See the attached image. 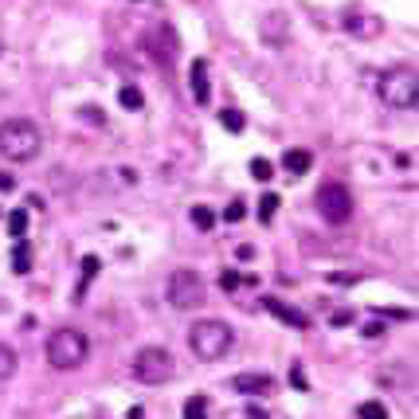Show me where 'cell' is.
Returning <instances> with one entry per match:
<instances>
[{"mask_svg":"<svg viewBox=\"0 0 419 419\" xmlns=\"http://www.w3.org/2000/svg\"><path fill=\"white\" fill-rule=\"evenodd\" d=\"M279 204H282V200L274 196V192H267V196L259 200V220L270 223V220H274V212H279Z\"/></svg>","mask_w":419,"mask_h":419,"instance_id":"18","label":"cell"},{"mask_svg":"<svg viewBox=\"0 0 419 419\" xmlns=\"http://www.w3.org/2000/svg\"><path fill=\"white\" fill-rule=\"evenodd\" d=\"M263 40H267L270 47H282V43H286V16H282V12H270L267 20H263Z\"/></svg>","mask_w":419,"mask_h":419,"instance_id":"13","label":"cell"},{"mask_svg":"<svg viewBox=\"0 0 419 419\" xmlns=\"http://www.w3.org/2000/svg\"><path fill=\"white\" fill-rule=\"evenodd\" d=\"M184 419H208V404H204V396H192L189 404H184Z\"/></svg>","mask_w":419,"mask_h":419,"instance_id":"22","label":"cell"},{"mask_svg":"<svg viewBox=\"0 0 419 419\" xmlns=\"http://www.w3.org/2000/svg\"><path fill=\"white\" fill-rule=\"evenodd\" d=\"M380 102L392 106V110H411L419 102V79L411 67H396V71H384L380 75Z\"/></svg>","mask_w":419,"mask_h":419,"instance_id":"4","label":"cell"},{"mask_svg":"<svg viewBox=\"0 0 419 419\" xmlns=\"http://www.w3.org/2000/svg\"><path fill=\"white\" fill-rule=\"evenodd\" d=\"M12 372H16V353L8 345H0V380H8Z\"/></svg>","mask_w":419,"mask_h":419,"instance_id":"23","label":"cell"},{"mask_svg":"<svg viewBox=\"0 0 419 419\" xmlns=\"http://www.w3.org/2000/svg\"><path fill=\"white\" fill-rule=\"evenodd\" d=\"M12 184H16V177H8V172H0V192H8Z\"/></svg>","mask_w":419,"mask_h":419,"instance_id":"30","label":"cell"},{"mask_svg":"<svg viewBox=\"0 0 419 419\" xmlns=\"http://www.w3.org/2000/svg\"><path fill=\"white\" fill-rule=\"evenodd\" d=\"M220 122H223V130H231V133H240L243 126H247V118H243L235 106H228V110H220Z\"/></svg>","mask_w":419,"mask_h":419,"instance_id":"16","label":"cell"},{"mask_svg":"<svg viewBox=\"0 0 419 419\" xmlns=\"http://www.w3.org/2000/svg\"><path fill=\"white\" fill-rule=\"evenodd\" d=\"M94 274H98V259H94V255H87V259H82V286L75 290V298H79L82 290H87V282L94 279Z\"/></svg>","mask_w":419,"mask_h":419,"instance_id":"25","label":"cell"},{"mask_svg":"<svg viewBox=\"0 0 419 419\" xmlns=\"http://www.w3.org/2000/svg\"><path fill=\"white\" fill-rule=\"evenodd\" d=\"M235 392H243V396H267V392H274V376H267V372H240L235 376Z\"/></svg>","mask_w":419,"mask_h":419,"instance_id":"10","label":"cell"},{"mask_svg":"<svg viewBox=\"0 0 419 419\" xmlns=\"http://www.w3.org/2000/svg\"><path fill=\"white\" fill-rule=\"evenodd\" d=\"M263 309H267L270 318H279L282 325H290V330H306V325H309V318H306V314H302L298 306L282 302V298H263Z\"/></svg>","mask_w":419,"mask_h":419,"instance_id":"9","label":"cell"},{"mask_svg":"<svg viewBox=\"0 0 419 419\" xmlns=\"http://www.w3.org/2000/svg\"><path fill=\"white\" fill-rule=\"evenodd\" d=\"M290 384H294V388H302V392L309 388V384H306V372H302V365H294V369H290Z\"/></svg>","mask_w":419,"mask_h":419,"instance_id":"28","label":"cell"},{"mask_svg":"<svg viewBox=\"0 0 419 419\" xmlns=\"http://www.w3.org/2000/svg\"><path fill=\"white\" fill-rule=\"evenodd\" d=\"M243 216H247V208H243V200H231L228 208H223V220H228V223H240Z\"/></svg>","mask_w":419,"mask_h":419,"instance_id":"26","label":"cell"},{"mask_svg":"<svg viewBox=\"0 0 419 419\" xmlns=\"http://www.w3.org/2000/svg\"><path fill=\"white\" fill-rule=\"evenodd\" d=\"M309 165H314V153H309V149H286V153H282V169L294 172V177H302Z\"/></svg>","mask_w":419,"mask_h":419,"instance_id":"14","label":"cell"},{"mask_svg":"<svg viewBox=\"0 0 419 419\" xmlns=\"http://www.w3.org/2000/svg\"><path fill=\"white\" fill-rule=\"evenodd\" d=\"M165 298L172 309H196L204 306V279L196 270H172L165 282Z\"/></svg>","mask_w":419,"mask_h":419,"instance_id":"6","label":"cell"},{"mask_svg":"<svg viewBox=\"0 0 419 419\" xmlns=\"http://www.w3.org/2000/svg\"><path fill=\"white\" fill-rule=\"evenodd\" d=\"M318 212L325 216L330 223H349L353 220V192L345 184H321L318 189Z\"/></svg>","mask_w":419,"mask_h":419,"instance_id":"7","label":"cell"},{"mask_svg":"<svg viewBox=\"0 0 419 419\" xmlns=\"http://www.w3.org/2000/svg\"><path fill=\"white\" fill-rule=\"evenodd\" d=\"M40 149H43V133L36 130V122H28V118L0 122V157L24 165V161L40 157Z\"/></svg>","mask_w":419,"mask_h":419,"instance_id":"1","label":"cell"},{"mask_svg":"<svg viewBox=\"0 0 419 419\" xmlns=\"http://www.w3.org/2000/svg\"><path fill=\"white\" fill-rule=\"evenodd\" d=\"M189 216H192V223H196L200 231H208L212 223H216V216H212V208H204V204H196V208H192Z\"/></svg>","mask_w":419,"mask_h":419,"instance_id":"21","label":"cell"},{"mask_svg":"<svg viewBox=\"0 0 419 419\" xmlns=\"http://www.w3.org/2000/svg\"><path fill=\"white\" fill-rule=\"evenodd\" d=\"M87 357H90L87 333H79V330H55L47 337V365H51V369L71 372V369H79Z\"/></svg>","mask_w":419,"mask_h":419,"instance_id":"3","label":"cell"},{"mask_svg":"<svg viewBox=\"0 0 419 419\" xmlns=\"http://www.w3.org/2000/svg\"><path fill=\"white\" fill-rule=\"evenodd\" d=\"M251 177H255V180H270V177H274V165H270L267 157H255V161H251Z\"/></svg>","mask_w":419,"mask_h":419,"instance_id":"24","label":"cell"},{"mask_svg":"<svg viewBox=\"0 0 419 419\" xmlns=\"http://www.w3.org/2000/svg\"><path fill=\"white\" fill-rule=\"evenodd\" d=\"M247 419H267V416H263L259 408H251V411H247Z\"/></svg>","mask_w":419,"mask_h":419,"instance_id":"31","label":"cell"},{"mask_svg":"<svg viewBox=\"0 0 419 419\" xmlns=\"http://www.w3.org/2000/svg\"><path fill=\"white\" fill-rule=\"evenodd\" d=\"M118 102L126 106V110H141V102H145V98H141L138 87H122V90H118Z\"/></svg>","mask_w":419,"mask_h":419,"instance_id":"17","label":"cell"},{"mask_svg":"<svg viewBox=\"0 0 419 419\" xmlns=\"http://www.w3.org/2000/svg\"><path fill=\"white\" fill-rule=\"evenodd\" d=\"M330 321H333V325H349V321H353V309H337Z\"/></svg>","mask_w":419,"mask_h":419,"instance_id":"29","label":"cell"},{"mask_svg":"<svg viewBox=\"0 0 419 419\" xmlns=\"http://www.w3.org/2000/svg\"><path fill=\"white\" fill-rule=\"evenodd\" d=\"M145 43H153V55H157V63L161 67H165V63L172 59V55H177V36H172L169 28H157V31H149V36H145Z\"/></svg>","mask_w":419,"mask_h":419,"instance_id":"11","label":"cell"},{"mask_svg":"<svg viewBox=\"0 0 419 419\" xmlns=\"http://www.w3.org/2000/svg\"><path fill=\"white\" fill-rule=\"evenodd\" d=\"M220 286L231 294V290H240V286H243V279L235 274V270H223V274H220Z\"/></svg>","mask_w":419,"mask_h":419,"instance_id":"27","label":"cell"},{"mask_svg":"<svg viewBox=\"0 0 419 419\" xmlns=\"http://www.w3.org/2000/svg\"><path fill=\"white\" fill-rule=\"evenodd\" d=\"M189 82H192V102H196V106H204V102L212 98V87H208V67H204V59H192Z\"/></svg>","mask_w":419,"mask_h":419,"instance_id":"12","label":"cell"},{"mask_svg":"<svg viewBox=\"0 0 419 419\" xmlns=\"http://www.w3.org/2000/svg\"><path fill=\"white\" fill-rule=\"evenodd\" d=\"M345 31H349V36H360V40H376L380 31H384V20L372 16V12L349 8L345 12Z\"/></svg>","mask_w":419,"mask_h":419,"instance_id":"8","label":"cell"},{"mask_svg":"<svg viewBox=\"0 0 419 419\" xmlns=\"http://www.w3.org/2000/svg\"><path fill=\"white\" fill-rule=\"evenodd\" d=\"M12 270L16 274H28L31 270V243L28 240H16V247H12Z\"/></svg>","mask_w":419,"mask_h":419,"instance_id":"15","label":"cell"},{"mask_svg":"<svg viewBox=\"0 0 419 419\" xmlns=\"http://www.w3.org/2000/svg\"><path fill=\"white\" fill-rule=\"evenodd\" d=\"M231 341H235V333H231V325L220 321V318H204V321H196V325L189 330V345H192V353H196L200 360L228 357Z\"/></svg>","mask_w":419,"mask_h":419,"instance_id":"2","label":"cell"},{"mask_svg":"<svg viewBox=\"0 0 419 419\" xmlns=\"http://www.w3.org/2000/svg\"><path fill=\"white\" fill-rule=\"evenodd\" d=\"M360 419H388V408L380 399H365L360 404Z\"/></svg>","mask_w":419,"mask_h":419,"instance_id":"20","label":"cell"},{"mask_svg":"<svg viewBox=\"0 0 419 419\" xmlns=\"http://www.w3.org/2000/svg\"><path fill=\"white\" fill-rule=\"evenodd\" d=\"M8 231L16 235V240H24V231H28V212H24V208H16L8 216Z\"/></svg>","mask_w":419,"mask_h":419,"instance_id":"19","label":"cell"},{"mask_svg":"<svg viewBox=\"0 0 419 419\" xmlns=\"http://www.w3.org/2000/svg\"><path fill=\"white\" fill-rule=\"evenodd\" d=\"M172 372H177V360L161 345H149L133 357V380H141V384H165V380H172Z\"/></svg>","mask_w":419,"mask_h":419,"instance_id":"5","label":"cell"}]
</instances>
